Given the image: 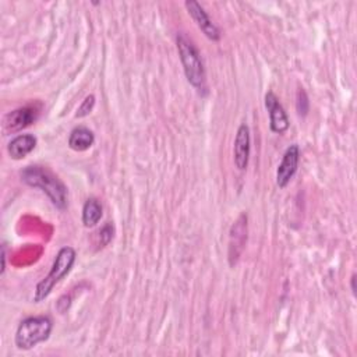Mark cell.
<instances>
[{
	"mask_svg": "<svg viewBox=\"0 0 357 357\" xmlns=\"http://www.w3.org/2000/svg\"><path fill=\"white\" fill-rule=\"evenodd\" d=\"M21 178L25 184L40 188L56 208L64 209L67 206V187L52 172L40 166H26L21 172Z\"/></svg>",
	"mask_w": 357,
	"mask_h": 357,
	"instance_id": "obj_1",
	"label": "cell"
},
{
	"mask_svg": "<svg viewBox=\"0 0 357 357\" xmlns=\"http://www.w3.org/2000/svg\"><path fill=\"white\" fill-rule=\"evenodd\" d=\"M178 56L184 68V74L187 81L197 89L205 86V68L199 56V52L194 46V43L184 35L183 32L176 36Z\"/></svg>",
	"mask_w": 357,
	"mask_h": 357,
	"instance_id": "obj_2",
	"label": "cell"
},
{
	"mask_svg": "<svg viewBox=\"0 0 357 357\" xmlns=\"http://www.w3.org/2000/svg\"><path fill=\"white\" fill-rule=\"evenodd\" d=\"M75 262V251L71 247H63L59 250L53 265L50 268V272L36 284L35 294H33V301L40 303L45 300L53 287L70 272Z\"/></svg>",
	"mask_w": 357,
	"mask_h": 357,
	"instance_id": "obj_3",
	"label": "cell"
},
{
	"mask_svg": "<svg viewBox=\"0 0 357 357\" xmlns=\"http://www.w3.org/2000/svg\"><path fill=\"white\" fill-rule=\"evenodd\" d=\"M53 329L49 317H28L22 319L15 332V346L20 350H31L49 339Z\"/></svg>",
	"mask_w": 357,
	"mask_h": 357,
	"instance_id": "obj_4",
	"label": "cell"
},
{
	"mask_svg": "<svg viewBox=\"0 0 357 357\" xmlns=\"http://www.w3.org/2000/svg\"><path fill=\"white\" fill-rule=\"evenodd\" d=\"M298 160H300V148L297 144H293L283 153L282 160L276 170V184L280 188H284L296 174Z\"/></svg>",
	"mask_w": 357,
	"mask_h": 357,
	"instance_id": "obj_5",
	"label": "cell"
},
{
	"mask_svg": "<svg viewBox=\"0 0 357 357\" xmlns=\"http://www.w3.org/2000/svg\"><path fill=\"white\" fill-rule=\"evenodd\" d=\"M38 119V112L33 107H20L7 113L3 119V132L4 135L11 132H18L22 128L31 126Z\"/></svg>",
	"mask_w": 357,
	"mask_h": 357,
	"instance_id": "obj_6",
	"label": "cell"
},
{
	"mask_svg": "<svg viewBox=\"0 0 357 357\" xmlns=\"http://www.w3.org/2000/svg\"><path fill=\"white\" fill-rule=\"evenodd\" d=\"M188 14L192 17V20L195 21L197 26L202 31V33L211 39V40H219L220 39V31L219 28L212 22V20L208 17V14L205 13V10L202 8V6L195 1V0H188L184 3Z\"/></svg>",
	"mask_w": 357,
	"mask_h": 357,
	"instance_id": "obj_7",
	"label": "cell"
},
{
	"mask_svg": "<svg viewBox=\"0 0 357 357\" xmlns=\"http://www.w3.org/2000/svg\"><path fill=\"white\" fill-rule=\"evenodd\" d=\"M265 107L269 113V127L273 132L282 134L289 128V117L273 92L265 95Z\"/></svg>",
	"mask_w": 357,
	"mask_h": 357,
	"instance_id": "obj_8",
	"label": "cell"
},
{
	"mask_svg": "<svg viewBox=\"0 0 357 357\" xmlns=\"http://www.w3.org/2000/svg\"><path fill=\"white\" fill-rule=\"evenodd\" d=\"M234 165L238 170H245L250 158V128L245 123L240 124L234 138Z\"/></svg>",
	"mask_w": 357,
	"mask_h": 357,
	"instance_id": "obj_9",
	"label": "cell"
},
{
	"mask_svg": "<svg viewBox=\"0 0 357 357\" xmlns=\"http://www.w3.org/2000/svg\"><path fill=\"white\" fill-rule=\"evenodd\" d=\"M36 146V138L32 134H20L14 137L8 145L7 152L11 156V159L20 160L25 158L28 153H31Z\"/></svg>",
	"mask_w": 357,
	"mask_h": 357,
	"instance_id": "obj_10",
	"label": "cell"
},
{
	"mask_svg": "<svg viewBox=\"0 0 357 357\" xmlns=\"http://www.w3.org/2000/svg\"><path fill=\"white\" fill-rule=\"evenodd\" d=\"M93 142H95L93 132L89 128L82 126L75 127L68 137V146L77 152H84L89 149L93 145Z\"/></svg>",
	"mask_w": 357,
	"mask_h": 357,
	"instance_id": "obj_11",
	"label": "cell"
},
{
	"mask_svg": "<svg viewBox=\"0 0 357 357\" xmlns=\"http://www.w3.org/2000/svg\"><path fill=\"white\" fill-rule=\"evenodd\" d=\"M102 218V205L98 198L91 197L82 206V223L85 227H93Z\"/></svg>",
	"mask_w": 357,
	"mask_h": 357,
	"instance_id": "obj_12",
	"label": "cell"
},
{
	"mask_svg": "<svg viewBox=\"0 0 357 357\" xmlns=\"http://www.w3.org/2000/svg\"><path fill=\"white\" fill-rule=\"evenodd\" d=\"M93 106H95V96L93 95L85 96V99L82 100V103L79 105V107H78V110L75 113V117H85V116H88L93 110Z\"/></svg>",
	"mask_w": 357,
	"mask_h": 357,
	"instance_id": "obj_13",
	"label": "cell"
},
{
	"mask_svg": "<svg viewBox=\"0 0 357 357\" xmlns=\"http://www.w3.org/2000/svg\"><path fill=\"white\" fill-rule=\"evenodd\" d=\"M308 106H310V103H308V98H307L305 92L303 89H298V92H297V112H298V114L304 117L308 113Z\"/></svg>",
	"mask_w": 357,
	"mask_h": 357,
	"instance_id": "obj_14",
	"label": "cell"
},
{
	"mask_svg": "<svg viewBox=\"0 0 357 357\" xmlns=\"http://www.w3.org/2000/svg\"><path fill=\"white\" fill-rule=\"evenodd\" d=\"M113 233H114V229H113V225L109 222L106 223L100 230H99V238H100V244L102 245H106L109 244V241L113 238Z\"/></svg>",
	"mask_w": 357,
	"mask_h": 357,
	"instance_id": "obj_15",
	"label": "cell"
},
{
	"mask_svg": "<svg viewBox=\"0 0 357 357\" xmlns=\"http://www.w3.org/2000/svg\"><path fill=\"white\" fill-rule=\"evenodd\" d=\"M4 268H6V251H4V247H3V251H1V273L4 272Z\"/></svg>",
	"mask_w": 357,
	"mask_h": 357,
	"instance_id": "obj_16",
	"label": "cell"
},
{
	"mask_svg": "<svg viewBox=\"0 0 357 357\" xmlns=\"http://www.w3.org/2000/svg\"><path fill=\"white\" fill-rule=\"evenodd\" d=\"M354 280H356V276L353 275V276H351V291H353V293H356V287H354Z\"/></svg>",
	"mask_w": 357,
	"mask_h": 357,
	"instance_id": "obj_17",
	"label": "cell"
}]
</instances>
